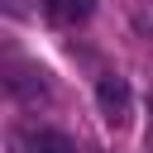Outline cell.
Masks as SVG:
<instances>
[{
  "instance_id": "1",
  "label": "cell",
  "mask_w": 153,
  "mask_h": 153,
  "mask_svg": "<svg viewBox=\"0 0 153 153\" xmlns=\"http://www.w3.org/2000/svg\"><path fill=\"white\" fill-rule=\"evenodd\" d=\"M96 105H100V120H105L110 129H124L129 115H134V91H129V81L115 76V72H105V76L96 81Z\"/></svg>"
},
{
  "instance_id": "2",
  "label": "cell",
  "mask_w": 153,
  "mask_h": 153,
  "mask_svg": "<svg viewBox=\"0 0 153 153\" xmlns=\"http://www.w3.org/2000/svg\"><path fill=\"white\" fill-rule=\"evenodd\" d=\"M5 96L19 100V105H43L53 91H48V72L33 67V62H10L5 67Z\"/></svg>"
},
{
  "instance_id": "3",
  "label": "cell",
  "mask_w": 153,
  "mask_h": 153,
  "mask_svg": "<svg viewBox=\"0 0 153 153\" xmlns=\"http://www.w3.org/2000/svg\"><path fill=\"white\" fill-rule=\"evenodd\" d=\"M10 153H76V143L62 129H48V124H14Z\"/></svg>"
},
{
  "instance_id": "4",
  "label": "cell",
  "mask_w": 153,
  "mask_h": 153,
  "mask_svg": "<svg viewBox=\"0 0 153 153\" xmlns=\"http://www.w3.org/2000/svg\"><path fill=\"white\" fill-rule=\"evenodd\" d=\"M91 10H96V0H43L48 24H57V29H76V24H86Z\"/></svg>"
}]
</instances>
